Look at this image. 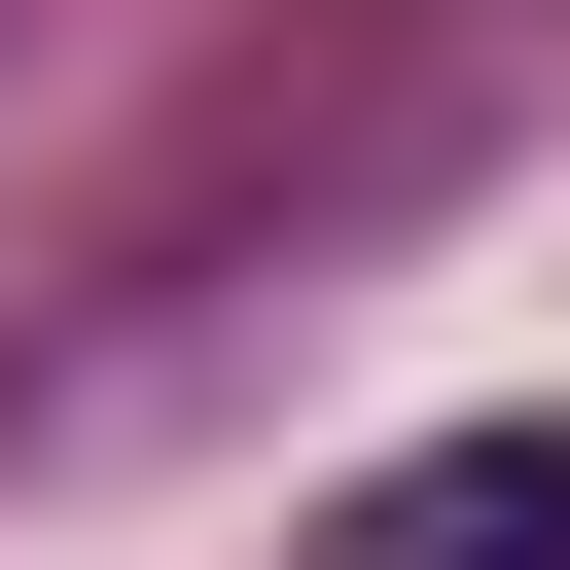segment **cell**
Returning a JSON list of instances; mask_svg holds the SVG:
<instances>
[{
    "label": "cell",
    "instance_id": "cell-1",
    "mask_svg": "<svg viewBox=\"0 0 570 570\" xmlns=\"http://www.w3.org/2000/svg\"><path fill=\"white\" fill-rule=\"evenodd\" d=\"M321 570H570V428H428V463H356Z\"/></svg>",
    "mask_w": 570,
    "mask_h": 570
}]
</instances>
